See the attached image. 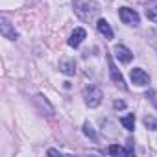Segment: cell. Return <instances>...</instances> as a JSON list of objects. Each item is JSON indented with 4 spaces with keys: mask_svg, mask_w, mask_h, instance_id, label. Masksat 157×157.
<instances>
[{
    "mask_svg": "<svg viewBox=\"0 0 157 157\" xmlns=\"http://www.w3.org/2000/svg\"><path fill=\"white\" fill-rule=\"evenodd\" d=\"M59 70L63 72V74H67V76H74L76 74V63H74V59H61L59 61Z\"/></svg>",
    "mask_w": 157,
    "mask_h": 157,
    "instance_id": "9c48e42d",
    "label": "cell"
},
{
    "mask_svg": "<svg viewBox=\"0 0 157 157\" xmlns=\"http://www.w3.org/2000/svg\"><path fill=\"white\" fill-rule=\"evenodd\" d=\"M122 126L128 129V131H133V128H135V117L133 115H126V117H122Z\"/></svg>",
    "mask_w": 157,
    "mask_h": 157,
    "instance_id": "7c38bea8",
    "label": "cell"
},
{
    "mask_svg": "<svg viewBox=\"0 0 157 157\" xmlns=\"http://www.w3.org/2000/svg\"><path fill=\"white\" fill-rule=\"evenodd\" d=\"M0 32H2V35H4L6 39H11V41H15V39L19 37L17 32H15V28L11 26V22H10L6 17L0 19Z\"/></svg>",
    "mask_w": 157,
    "mask_h": 157,
    "instance_id": "8992f818",
    "label": "cell"
},
{
    "mask_svg": "<svg viewBox=\"0 0 157 157\" xmlns=\"http://www.w3.org/2000/svg\"><path fill=\"white\" fill-rule=\"evenodd\" d=\"M83 96H85V102H87L89 107H98L100 102H102V98H104L102 91H100L96 85H89V87H85Z\"/></svg>",
    "mask_w": 157,
    "mask_h": 157,
    "instance_id": "7a4b0ae2",
    "label": "cell"
},
{
    "mask_svg": "<svg viewBox=\"0 0 157 157\" xmlns=\"http://www.w3.org/2000/svg\"><path fill=\"white\" fill-rule=\"evenodd\" d=\"M131 82L139 87H144L150 83V76L142 68H131Z\"/></svg>",
    "mask_w": 157,
    "mask_h": 157,
    "instance_id": "5b68a950",
    "label": "cell"
},
{
    "mask_svg": "<svg viewBox=\"0 0 157 157\" xmlns=\"http://www.w3.org/2000/svg\"><path fill=\"white\" fill-rule=\"evenodd\" d=\"M109 153H111V155H129L131 151H129V150H124V148L118 146V144H111V146H109Z\"/></svg>",
    "mask_w": 157,
    "mask_h": 157,
    "instance_id": "4fadbf2b",
    "label": "cell"
},
{
    "mask_svg": "<svg viewBox=\"0 0 157 157\" xmlns=\"http://www.w3.org/2000/svg\"><path fill=\"white\" fill-rule=\"evenodd\" d=\"M83 133H85L87 137H91L93 140H96V133H94V129H93L91 124H85V126H83Z\"/></svg>",
    "mask_w": 157,
    "mask_h": 157,
    "instance_id": "9a60e30c",
    "label": "cell"
},
{
    "mask_svg": "<svg viewBox=\"0 0 157 157\" xmlns=\"http://www.w3.org/2000/svg\"><path fill=\"white\" fill-rule=\"evenodd\" d=\"M85 37H87V32H85L83 28H76V30L70 33V37H68V46H72V48L80 46Z\"/></svg>",
    "mask_w": 157,
    "mask_h": 157,
    "instance_id": "ba28073f",
    "label": "cell"
},
{
    "mask_svg": "<svg viewBox=\"0 0 157 157\" xmlns=\"http://www.w3.org/2000/svg\"><path fill=\"white\" fill-rule=\"evenodd\" d=\"M144 126H146L148 129H157V120H155L153 117L146 115V117H144Z\"/></svg>",
    "mask_w": 157,
    "mask_h": 157,
    "instance_id": "5bb4252c",
    "label": "cell"
},
{
    "mask_svg": "<svg viewBox=\"0 0 157 157\" xmlns=\"http://www.w3.org/2000/svg\"><path fill=\"white\" fill-rule=\"evenodd\" d=\"M96 30H98L105 39H113V30H111V26H109V22H107V21L100 19V21L96 22Z\"/></svg>",
    "mask_w": 157,
    "mask_h": 157,
    "instance_id": "30bf717a",
    "label": "cell"
},
{
    "mask_svg": "<svg viewBox=\"0 0 157 157\" xmlns=\"http://www.w3.org/2000/svg\"><path fill=\"white\" fill-rule=\"evenodd\" d=\"M113 52H115L117 59L122 61V63H129V61L133 59V52H131L128 46H124V44H117V46L113 48Z\"/></svg>",
    "mask_w": 157,
    "mask_h": 157,
    "instance_id": "52a82bcc",
    "label": "cell"
},
{
    "mask_svg": "<svg viewBox=\"0 0 157 157\" xmlns=\"http://www.w3.org/2000/svg\"><path fill=\"white\" fill-rule=\"evenodd\" d=\"M146 17L153 22H157V0H150L146 4Z\"/></svg>",
    "mask_w": 157,
    "mask_h": 157,
    "instance_id": "8fae6325",
    "label": "cell"
},
{
    "mask_svg": "<svg viewBox=\"0 0 157 157\" xmlns=\"http://www.w3.org/2000/svg\"><path fill=\"white\" fill-rule=\"evenodd\" d=\"M115 107H117V109H124L126 105H124V102H115Z\"/></svg>",
    "mask_w": 157,
    "mask_h": 157,
    "instance_id": "2e32d148",
    "label": "cell"
},
{
    "mask_svg": "<svg viewBox=\"0 0 157 157\" xmlns=\"http://www.w3.org/2000/svg\"><path fill=\"white\" fill-rule=\"evenodd\" d=\"M118 15H120L122 22L128 24V26H137V24H139V15H137V11L129 10V8H120Z\"/></svg>",
    "mask_w": 157,
    "mask_h": 157,
    "instance_id": "3957f363",
    "label": "cell"
},
{
    "mask_svg": "<svg viewBox=\"0 0 157 157\" xmlns=\"http://www.w3.org/2000/svg\"><path fill=\"white\" fill-rule=\"evenodd\" d=\"M74 10L83 21H91L96 13H98V4L93 0H76L74 2Z\"/></svg>",
    "mask_w": 157,
    "mask_h": 157,
    "instance_id": "6da1fadb",
    "label": "cell"
},
{
    "mask_svg": "<svg viewBox=\"0 0 157 157\" xmlns=\"http://www.w3.org/2000/svg\"><path fill=\"white\" fill-rule=\"evenodd\" d=\"M107 63H109V74H111V80L120 87V89H126V83H124V78H122V74H120V70L117 68V65L113 63V57L111 56H107Z\"/></svg>",
    "mask_w": 157,
    "mask_h": 157,
    "instance_id": "277c9868",
    "label": "cell"
}]
</instances>
